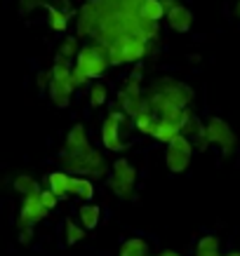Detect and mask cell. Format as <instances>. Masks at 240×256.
Here are the masks:
<instances>
[{
	"mask_svg": "<svg viewBox=\"0 0 240 256\" xmlns=\"http://www.w3.org/2000/svg\"><path fill=\"white\" fill-rule=\"evenodd\" d=\"M64 230H66V244H78V242L85 238V228H83V226H76L71 218H66Z\"/></svg>",
	"mask_w": 240,
	"mask_h": 256,
	"instance_id": "obj_24",
	"label": "cell"
},
{
	"mask_svg": "<svg viewBox=\"0 0 240 256\" xmlns=\"http://www.w3.org/2000/svg\"><path fill=\"white\" fill-rule=\"evenodd\" d=\"M50 80H52V70H40L38 73V87L40 90H45L50 85Z\"/></svg>",
	"mask_w": 240,
	"mask_h": 256,
	"instance_id": "obj_28",
	"label": "cell"
},
{
	"mask_svg": "<svg viewBox=\"0 0 240 256\" xmlns=\"http://www.w3.org/2000/svg\"><path fill=\"white\" fill-rule=\"evenodd\" d=\"M71 195H76L80 200L90 202L94 198V186L90 178H80V176H71Z\"/></svg>",
	"mask_w": 240,
	"mask_h": 256,
	"instance_id": "obj_15",
	"label": "cell"
},
{
	"mask_svg": "<svg viewBox=\"0 0 240 256\" xmlns=\"http://www.w3.org/2000/svg\"><path fill=\"white\" fill-rule=\"evenodd\" d=\"M45 216H47V210L43 207V202H40V193L24 195L22 212H19V228L38 224V221H43Z\"/></svg>",
	"mask_w": 240,
	"mask_h": 256,
	"instance_id": "obj_8",
	"label": "cell"
},
{
	"mask_svg": "<svg viewBox=\"0 0 240 256\" xmlns=\"http://www.w3.org/2000/svg\"><path fill=\"white\" fill-rule=\"evenodd\" d=\"M179 132H181V130H179V124H172V122H165V120H158L151 136H153L155 141H160V144H170V141L174 139Z\"/></svg>",
	"mask_w": 240,
	"mask_h": 256,
	"instance_id": "obj_16",
	"label": "cell"
},
{
	"mask_svg": "<svg viewBox=\"0 0 240 256\" xmlns=\"http://www.w3.org/2000/svg\"><path fill=\"white\" fill-rule=\"evenodd\" d=\"M69 12H64L59 10L57 5H47V19H50V26H52V31H66V26H69Z\"/></svg>",
	"mask_w": 240,
	"mask_h": 256,
	"instance_id": "obj_18",
	"label": "cell"
},
{
	"mask_svg": "<svg viewBox=\"0 0 240 256\" xmlns=\"http://www.w3.org/2000/svg\"><path fill=\"white\" fill-rule=\"evenodd\" d=\"M106 101H109V90H106V85H104V82H94V85L90 87V104H92L94 108H99Z\"/></svg>",
	"mask_w": 240,
	"mask_h": 256,
	"instance_id": "obj_23",
	"label": "cell"
},
{
	"mask_svg": "<svg viewBox=\"0 0 240 256\" xmlns=\"http://www.w3.org/2000/svg\"><path fill=\"white\" fill-rule=\"evenodd\" d=\"M120 252H132V254L146 256L148 254V244L144 240H139V238H132V240H127L123 247H120Z\"/></svg>",
	"mask_w": 240,
	"mask_h": 256,
	"instance_id": "obj_25",
	"label": "cell"
},
{
	"mask_svg": "<svg viewBox=\"0 0 240 256\" xmlns=\"http://www.w3.org/2000/svg\"><path fill=\"white\" fill-rule=\"evenodd\" d=\"M40 2H45V0H22V10H24V12H29V10L38 8Z\"/></svg>",
	"mask_w": 240,
	"mask_h": 256,
	"instance_id": "obj_29",
	"label": "cell"
},
{
	"mask_svg": "<svg viewBox=\"0 0 240 256\" xmlns=\"http://www.w3.org/2000/svg\"><path fill=\"white\" fill-rule=\"evenodd\" d=\"M118 101H120V106H123V110L127 113V116H137L139 110L148 108V101L141 99V94H130V92H125V90H120L118 92Z\"/></svg>",
	"mask_w": 240,
	"mask_h": 256,
	"instance_id": "obj_11",
	"label": "cell"
},
{
	"mask_svg": "<svg viewBox=\"0 0 240 256\" xmlns=\"http://www.w3.org/2000/svg\"><path fill=\"white\" fill-rule=\"evenodd\" d=\"M235 16H238V19H240V0H238V2H235Z\"/></svg>",
	"mask_w": 240,
	"mask_h": 256,
	"instance_id": "obj_32",
	"label": "cell"
},
{
	"mask_svg": "<svg viewBox=\"0 0 240 256\" xmlns=\"http://www.w3.org/2000/svg\"><path fill=\"white\" fill-rule=\"evenodd\" d=\"M191 158H193V144L188 136L179 132L174 139L167 144V153H165V164L172 174H181V172L188 170L191 164Z\"/></svg>",
	"mask_w": 240,
	"mask_h": 256,
	"instance_id": "obj_4",
	"label": "cell"
},
{
	"mask_svg": "<svg viewBox=\"0 0 240 256\" xmlns=\"http://www.w3.org/2000/svg\"><path fill=\"white\" fill-rule=\"evenodd\" d=\"M47 90H50V99H52V104L59 106V108H66L69 101H71V94H73V90H76L73 76H66V78H52L50 80V85H47Z\"/></svg>",
	"mask_w": 240,
	"mask_h": 256,
	"instance_id": "obj_9",
	"label": "cell"
},
{
	"mask_svg": "<svg viewBox=\"0 0 240 256\" xmlns=\"http://www.w3.org/2000/svg\"><path fill=\"white\" fill-rule=\"evenodd\" d=\"M85 146H90L85 127H83V124H76L69 132V136H66V150H80V148H85Z\"/></svg>",
	"mask_w": 240,
	"mask_h": 256,
	"instance_id": "obj_17",
	"label": "cell"
},
{
	"mask_svg": "<svg viewBox=\"0 0 240 256\" xmlns=\"http://www.w3.org/2000/svg\"><path fill=\"white\" fill-rule=\"evenodd\" d=\"M195 256H221L219 254V240L214 235H205L200 238L198 247H195Z\"/></svg>",
	"mask_w": 240,
	"mask_h": 256,
	"instance_id": "obj_21",
	"label": "cell"
},
{
	"mask_svg": "<svg viewBox=\"0 0 240 256\" xmlns=\"http://www.w3.org/2000/svg\"><path fill=\"white\" fill-rule=\"evenodd\" d=\"M109 66V45H85L78 52L71 76L76 85H85L90 78H99Z\"/></svg>",
	"mask_w": 240,
	"mask_h": 256,
	"instance_id": "obj_1",
	"label": "cell"
},
{
	"mask_svg": "<svg viewBox=\"0 0 240 256\" xmlns=\"http://www.w3.org/2000/svg\"><path fill=\"white\" fill-rule=\"evenodd\" d=\"M31 235H33L31 226H24V228H22V235H19V240H22V242H29V240H31Z\"/></svg>",
	"mask_w": 240,
	"mask_h": 256,
	"instance_id": "obj_30",
	"label": "cell"
},
{
	"mask_svg": "<svg viewBox=\"0 0 240 256\" xmlns=\"http://www.w3.org/2000/svg\"><path fill=\"white\" fill-rule=\"evenodd\" d=\"M120 256H141V254H132V252H120Z\"/></svg>",
	"mask_w": 240,
	"mask_h": 256,
	"instance_id": "obj_33",
	"label": "cell"
},
{
	"mask_svg": "<svg viewBox=\"0 0 240 256\" xmlns=\"http://www.w3.org/2000/svg\"><path fill=\"white\" fill-rule=\"evenodd\" d=\"M155 116L151 108H144L139 110L137 116H134V124H137V130H139L141 134H153V127H155Z\"/></svg>",
	"mask_w": 240,
	"mask_h": 256,
	"instance_id": "obj_20",
	"label": "cell"
},
{
	"mask_svg": "<svg viewBox=\"0 0 240 256\" xmlns=\"http://www.w3.org/2000/svg\"><path fill=\"white\" fill-rule=\"evenodd\" d=\"M205 134H207L209 144L221 146L224 156H228L233 148H235V134L231 132V127H228L221 118H209V122L205 124Z\"/></svg>",
	"mask_w": 240,
	"mask_h": 256,
	"instance_id": "obj_7",
	"label": "cell"
},
{
	"mask_svg": "<svg viewBox=\"0 0 240 256\" xmlns=\"http://www.w3.org/2000/svg\"><path fill=\"white\" fill-rule=\"evenodd\" d=\"M97 10L94 5H85L80 10V19H78V36H92L97 31Z\"/></svg>",
	"mask_w": 240,
	"mask_h": 256,
	"instance_id": "obj_13",
	"label": "cell"
},
{
	"mask_svg": "<svg viewBox=\"0 0 240 256\" xmlns=\"http://www.w3.org/2000/svg\"><path fill=\"white\" fill-rule=\"evenodd\" d=\"M160 256H179V254H174V252H163Z\"/></svg>",
	"mask_w": 240,
	"mask_h": 256,
	"instance_id": "obj_34",
	"label": "cell"
},
{
	"mask_svg": "<svg viewBox=\"0 0 240 256\" xmlns=\"http://www.w3.org/2000/svg\"><path fill=\"white\" fill-rule=\"evenodd\" d=\"M167 24H170L172 31L186 33L191 28V24H193V14H191V10L184 8L181 2H174V5L167 10Z\"/></svg>",
	"mask_w": 240,
	"mask_h": 256,
	"instance_id": "obj_10",
	"label": "cell"
},
{
	"mask_svg": "<svg viewBox=\"0 0 240 256\" xmlns=\"http://www.w3.org/2000/svg\"><path fill=\"white\" fill-rule=\"evenodd\" d=\"M146 54V40H141L134 33H123L120 38H116L109 45V64L118 66V64H132L139 62Z\"/></svg>",
	"mask_w": 240,
	"mask_h": 256,
	"instance_id": "obj_3",
	"label": "cell"
},
{
	"mask_svg": "<svg viewBox=\"0 0 240 256\" xmlns=\"http://www.w3.org/2000/svg\"><path fill=\"white\" fill-rule=\"evenodd\" d=\"M137 184V170L132 167L127 160H116L113 170H111V181L109 186L118 198H130Z\"/></svg>",
	"mask_w": 240,
	"mask_h": 256,
	"instance_id": "obj_5",
	"label": "cell"
},
{
	"mask_svg": "<svg viewBox=\"0 0 240 256\" xmlns=\"http://www.w3.org/2000/svg\"><path fill=\"white\" fill-rule=\"evenodd\" d=\"M15 190L19 195H33V193H40V186H38V181H36L33 176L22 174V176L15 178Z\"/></svg>",
	"mask_w": 240,
	"mask_h": 256,
	"instance_id": "obj_22",
	"label": "cell"
},
{
	"mask_svg": "<svg viewBox=\"0 0 240 256\" xmlns=\"http://www.w3.org/2000/svg\"><path fill=\"white\" fill-rule=\"evenodd\" d=\"M57 200H59V198H57L52 190H40V202H43V207H45L47 212L55 210V207H57Z\"/></svg>",
	"mask_w": 240,
	"mask_h": 256,
	"instance_id": "obj_27",
	"label": "cell"
},
{
	"mask_svg": "<svg viewBox=\"0 0 240 256\" xmlns=\"http://www.w3.org/2000/svg\"><path fill=\"white\" fill-rule=\"evenodd\" d=\"M127 122V116L120 113V110H113L109 113V118L104 120V127H101V144L104 148H109V150H125V148L130 146V141H123L120 139V127Z\"/></svg>",
	"mask_w": 240,
	"mask_h": 256,
	"instance_id": "obj_6",
	"label": "cell"
},
{
	"mask_svg": "<svg viewBox=\"0 0 240 256\" xmlns=\"http://www.w3.org/2000/svg\"><path fill=\"white\" fill-rule=\"evenodd\" d=\"M160 2H163V5H165V10H170L172 5H174V2H177V0H160Z\"/></svg>",
	"mask_w": 240,
	"mask_h": 256,
	"instance_id": "obj_31",
	"label": "cell"
},
{
	"mask_svg": "<svg viewBox=\"0 0 240 256\" xmlns=\"http://www.w3.org/2000/svg\"><path fill=\"white\" fill-rule=\"evenodd\" d=\"M59 162L71 174H87L92 178H101L104 174H109V164L104 162L101 153L94 150L92 146H85L80 150H64L59 156Z\"/></svg>",
	"mask_w": 240,
	"mask_h": 256,
	"instance_id": "obj_2",
	"label": "cell"
},
{
	"mask_svg": "<svg viewBox=\"0 0 240 256\" xmlns=\"http://www.w3.org/2000/svg\"><path fill=\"white\" fill-rule=\"evenodd\" d=\"M80 224H83V228L85 230H92V228H97V224H99V214H101V210L97 207V204H83L80 207Z\"/></svg>",
	"mask_w": 240,
	"mask_h": 256,
	"instance_id": "obj_19",
	"label": "cell"
},
{
	"mask_svg": "<svg viewBox=\"0 0 240 256\" xmlns=\"http://www.w3.org/2000/svg\"><path fill=\"white\" fill-rule=\"evenodd\" d=\"M47 186L57 198H66L71 193V176L69 172H52L47 174Z\"/></svg>",
	"mask_w": 240,
	"mask_h": 256,
	"instance_id": "obj_12",
	"label": "cell"
},
{
	"mask_svg": "<svg viewBox=\"0 0 240 256\" xmlns=\"http://www.w3.org/2000/svg\"><path fill=\"white\" fill-rule=\"evenodd\" d=\"M78 52H80L78 38H66L62 42V50H59V54H64L66 59H71V56H78Z\"/></svg>",
	"mask_w": 240,
	"mask_h": 256,
	"instance_id": "obj_26",
	"label": "cell"
},
{
	"mask_svg": "<svg viewBox=\"0 0 240 256\" xmlns=\"http://www.w3.org/2000/svg\"><path fill=\"white\" fill-rule=\"evenodd\" d=\"M139 14H141V19H146V22H160L165 16V5L160 0H141Z\"/></svg>",
	"mask_w": 240,
	"mask_h": 256,
	"instance_id": "obj_14",
	"label": "cell"
}]
</instances>
